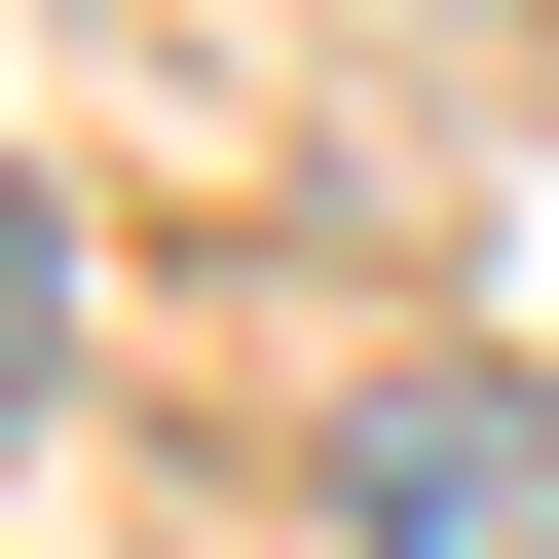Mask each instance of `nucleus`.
<instances>
[{
  "label": "nucleus",
  "mask_w": 559,
  "mask_h": 559,
  "mask_svg": "<svg viewBox=\"0 0 559 559\" xmlns=\"http://www.w3.org/2000/svg\"><path fill=\"white\" fill-rule=\"evenodd\" d=\"M336 559H559V411L522 373H373L336 411Z\"/></svg>",
  "instance_id": "1"
},
{
  "label": "nucleus",
  "mask_w": 559,
  "mask_h": 559,
  "mask_svg": "<svg viewBox=\"0 0 559 559\" xmlns=\"http://www.w3.org/2000/svg\"><path fill=\"white\" fill-rule=\"evenodd\" d=\"M0 373H75V224H38V150H0Z\"/></svg>",
  "instance_id": "2"
}]
</instances>
